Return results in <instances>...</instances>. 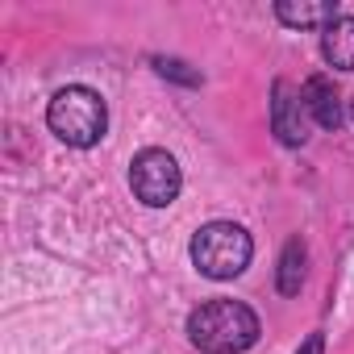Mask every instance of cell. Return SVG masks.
Instances as JSON below:
<instances>
[{
    "mask_svg": "<svg viewBox=\"0 0 354 354\" xmlns=\"http://www.w3.org/2000/svg\"><path fill=\"white\" fill-rule=\"evenodd\" d=\"M304 267H308V246H304V238H288V242H283V254H279V271H275L279 296H296V292H300Z\"/></svg>",
    "mask_w": 354,
    "mask_h": 354,
    "instance_id": "cell-9",
    "label": "cell"
},
{
    "mask_svg": "<svg viewBox=\"0 0 354 354\" xmlns=\"http://www.w3.org/2000/svg\"><path fill=\"white\" fill-rule=\"evenodd\" d=\"M350 117H354V100H350Z\"/></svg>",
    "mask_w": 354,
    "mask_h": 354,
    "instance_id": "cell-12",
    "label": "cell"
},
{
    "mask_svg": "<svg viewBox=\"0 0 354 354\" xmlns=\"http://www.w3.org/2000/svg\"><path fill=\"white\" fill-rule=\"evenodd\" d=\"M46 125L59 142L75 146V150H88L104 138L109 129V104L96 88L88 84H67L50 96L46 104Z\"/></svg>",
    "mask_w": 354,
    "mask_h": 354,
    "instance_id": "cell-2",
    "label": "cell"
},
{
    "mask_svg": "<svg viewBox=\"0 0 354 354\" xmlns=\"http://www.w3.org/2000/svg\"><path fill=\"white\" fill-rule=\"evenodd\" d=\"M150 67H154L162 80H175V84H184V88H201V84H205V75H201V71H192L184 59H171V55H154V59H150Z\"/></svg>",
    "mask_w": 354,
    "mask_h": 354,
    "instance_id": "cell-10",
    "label": "cell"
},
{
    "mask_svg": "<svg viewBox=\"0 0 354 354\" xmlns=\"http://www.w3.org/2000/svg\"><path fill=\"white\" fill-rule=\"evenodd\" d=\"M321 55L337 71H354V17H337L321 34Z\"/></svg>",
    "mask_w": 354,
    "mask_h": 354,
    "instance_id": "cell-8",
    "label": "cell"
},
{
    "mask_svg": "<svg viewBox=\"0 0 354 354\" xmlns=\"http://www.w3.org/2000/svg\"><path fill=\"white\" fill-rule=\"evenodd\" d=\"M296 354H325V333H308Z\"/></svg>",
    "mask_w": 354,
    "mask_h": 354,
    "instance_id": "cell-11",
    "label": "cell"
},
{
    "mask_svg": "<svg viewBox=\"0 0 354 354\" xmlns=\"http://www.w3.org/2000/svg\"><path fill=\"white\" fill-rule=\"evenodd\" d=\"M129 188L146 209H167V205H175V196L184 188V171H180L171 150L146 146L129 162Z\"/></svg>",
    "mask_w": 354,
    "mask_h": 354,
    "instance_id": "cell-4",
    "label": "cell"
},
{
    "mask_svg": "<svg viewBox=\"0 0 354 354\" xmlns=\"http://www.w3.org/2000/svg\"><path fill=\"white\" fill-rule=\"evenodd\" d=\"M271 133L279 146H304L308 142V109L296 84L275 80L271 84Z\"/></svg>",
    "mask_w": 354,
    "mask_h": 354,
    "instance_id": "cell-5",
    "label": "cell"
},
{
    "mask_svg": "<svg viewBox=\"0 0 354 354\" xmlns=\"http://www.w3.org/2000/svg\"><path fill=\"white\" fill-rule=\"evenodd\" d=\"M254 259V238L234 221H209L192 238V267L205 279H238Z\"/></svg>",
    "mask_w": 354,
    "mask_h": 354,
    "instance_id": "cell-3",
    "label": "cell"
},
{
    "mask_svg": "<svg viewBox=\"0 0 354 354\" xmlns=\"http://www.w3.org/2000/svg\"><path fill=\"white\" fill-rule=\"evenodd\" d=\"M300 96H304L308 117H313L321 129H337V125H342V96H337V88H333L329 75H308L304 88H300Z\"/></svg>",
    "mask_w": 354,
    "mask_h": 354,
    "instance_id": "cell-6",
    "label": "cell"
},
{
    "mask_svg": "<svg viewBox=\"0 0 354 354\" xmlns=\"http://www.w3.org/2000/svg\"><path fill=\"white\" fill-rule=\"evenodd\" d=\"M275 17L283 21V26H292V30H329L342 13H337V5L333 0H279L275 5Z\"/></svg>",
    "mask_w": 354,
    "mask_h": 354,
    "instance_id": "cell-7",
    "label": "cell"
},
{
    "mask_svg": "<svg viewBox=\"0 0 354 354\" xmlns=\"http://www.w3.org/2000/svg\"><path fill=\"white\" fill-rule=\"evenodd\" d=\"M259 333H263L259 313L242 300L217 296L188 313V342L205 354H242L259 342Z\"/></svg>",
    "mask_w": 354,
    "mask_h": 354,
    "instance_id": "cell-1",
    "label": "cell"
}]
</instances>
